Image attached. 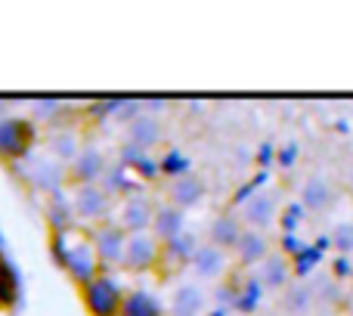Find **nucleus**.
<instances>
[{
	"label": "nucleus",
	"mask_w": 353,
	"mask_h": 316,
	"mask_svg": "<svg viewBox=\"0 0 353 316\" xmlns=\"http://www.w3.org/2000/svg\"><path fill=\"white\" fill-rule=\"evenodd\" d=\"M118 316H161V307L149 292L137 288V292H124L121 313Z\"/></svg>",
	"instance_id": "412c9836"
},
{
	"label": "nucleus",
	"mask_w": 353,
	"mask_h": 316,
	"mask_svg": "<svg viewBox=\"0 0 353 316\" xmlns=\"http://www.w3.org/2000/svg\"><path fill=\"white\" fill-rule=\"evenodd\" d=\"M189 267H192L195 279L201 282H214L226 273V251H220L217 245L205 242V245H195L192 257H189Z\"/></svg>",
	"instance_id": "9b49d317"
},
{
	"label": "nucleus",
	"mask_w": 353,
	"mask_h": 316,
	"mask_svg": "<svg viewBox=\"0 0 353 316\" xmlns=\"http://www.w3.org/2000/svg\"><path fill=\"white\" fill-rule=\"evenodd\" d=\"M81 149H84V146H81V137L74 134L72 128L50 130V137H47V152H50V158H59V161L72 164L74 155H78Z\"/></svg>",
	"instance_id": "aec40b11"
},
{
	"label": "nucleus",
	"mask_w": 353,
	"mask_h": 316,
	"mask_svg": "<svg viewBox=\"0 0 353 316\" xmlns=\"http://www.w3.org/2000/svg\"><path fill=\"white\" fill-rule=\"evenodd\" d=\"M65 170H68V183H74V186H90V183H99L109 174V161H105V155L99 152L97 146H84Z\"/></svg>",
	"instance_id": "39448f33"
},
{
	"label": "nucleus",
	"mask_w": 353,
	"mask_h": 316,
	"mask_svg": "<svg viewBox=\"0 0 353 316\" xmlns=\"http://www.w3.org/2000/svg\"><path fill=\"white\" fill-rule=\"evenodd\" d=\"M239 220L245 224V230L263 233L276 220V199L270 192H251L239 208Z\"/></svg>",
	"instance_id": "1a4fd4ad"
},
{
	"label": "nucleus",
	"mask_w": 353,
	"mask_h": 316,
	"mask_svg": "<svg viewBox=\"0 0 353 316\" xmlns=\"http://www.w3.org/2000/svg\"><path fill=\"white\" fill-rule=\"evenodd\" d=\"M90 245L97 251L99 267H121L124 248H128V233L115 220H105V224H97V230L90 233Z\"/></svg>",
	"instance_id": "f03ea898"
},
{
	"label": "nucleus",
	"mask_w": 353,
	"mask_h": 316,
	"mask_svg": "<svg viewBox=\"0 0 353 316\" xmlns=\"http://www.w3.org/2000/svg\"><path fill=\"white\" fill-rule=\"evenodd\" d=\"M267 316H285V313H267Z\"/></svg>",
	"instance_id": "393cba45"
},
{
	"label": "nucleus",
	"mask_w": 353,
	"mask_h": 316,
	"mask_svg": "<svg viewBox=\"0 0 353 316\" xmlns=\"http://www.w3.org/2000/svg\"><path fill=\"white\" fill-rule=\"evenodd\" d=\"M332 248L344 257L353 255V220H341V224L332 230Z\"/></svg>",
	"instance_id": "5701e85b"
},
{
	"label": "nucleus",
	"mask_w": 353,
	"mask_h": 316,
	"mask_svg": "<svg viewBox=\"0 0 353 316\" xmlns=\"http://www.w3.org/2000/svg\"><path fill=\"white\" fill-rule=\"evenodd\" d=\"M152 236L159 239L161 245H171L183 236V211H176L174 205H159L152 214Z\"/></svg>",
	"instance_id": "2eb2a0df"
},
{
	"label": "nucleus",
	"mask_w": 353,
	"mask_h": 316,
	"mask_svg": "<svg viewBox=\"0 0 353 316\" xmlns=\"http://www.w3.org/2000/svg\"><path fill=\"white\" fill-rule=\"evenodd\" d=\"M62 264H65L68 276H72L81 288L99 276V261H97V251H93L90 239H78V245H72V248L62 255Z\"/></svg>",
	"instance_id": "423d86ee"
},
{
	"label": "nucleus",
	"mask_w": 353,
	"mask_h": 316,
	"mask_svg": "<svg viewBox=\"0 0 353 316\" xmlns=\"http://www.w3.org/2000/svg\"><path fill=\"white\" fill-rule=\"evenodd\" d=\"M205 310V295L199 286H180L174 292V316H199Z\"/></svg>",
	"instance_id": "4be33fe9"
},
{
	"label": "nucleus",
	"mask_w": 353,
	"mask_h": 316,
	"mask_svg": "<svg viewBox=\"0 0 353 316\" xmlns=\"http://www.w3.org/2000/svg\"><path fill=\"white\" fill-rule=\"evenodd\" d=\"M232 251H236L239 264H248V267H254V264H263V261H267V255H270V239L263 236V233H257V230H245L242 239H239V245H236Z\"/></svg>",
	"instance_id": "a211bd4d"
},
{
	"label": "nucleus",
	"mask_w": 353,
	"mask_h": 316,
	"mask_svg": "<svg viewBox=\"0 0 353 316\" xmlns=\"http://www.w3.org/2000/svg\"><path fill=\"white\" fill-rule=\"evenodd\" d=\"M3 118H6V112H3V106H0V121H3Z\"/></svg>",
	"instance_id": "b1692460"
},
{
	"label": "nucleus",
	"mask_w": 353,
	"mask_h": 316,
	"mask_svg": "<svg viewBox=\"0 0 353 316\" xmlns=\"http://www.w3.org/2000/svg\"><path fill=\"white\" fill-rule=\"evenodd\" d=\"M81 301H84V307L90 316H118L121 313L124 288L118 286L109 273H99L97 279H90L84 288H81Z\"/></svg>",
	"instance_id": "f257e3e1"
},
{
	"label": "nucleus",
	"mask_w": 353,
	"mask_h": 316,
	"mask_svg": "<svg viewBox=\"0 0 353 316\" xmlns=\"http://www.w3.org/2000/svg\"><path fill=\"white\" fill-rule=\"evenodd\" d=\"M31 146V128L25 118H3L0 121V158L12 161V158L25 155Z\"/></svg>",
	"instance_id": "9d476101"
},
{
	"label": "nucleus",
	"mask_w": 353,
	"mask_h": 316,
	"mask_svg": "<svg viewBox=\"0 0 353 316\" xmlns=\"http://www.w3.org/2000/svg\"><path fill=\"white\" fill-rule=\"evenodd\" d=\"M165 257V245L152 236V230L146 233H130L128 236V248H124V264L121 267L143 273V270H155Z\"/></svg>",
	"instance_id": "7ed1b4c3"
},
{
	"label": "nucleus",
	"mask_w": 353,
	"mask_h": 316,
	"mask_svg": "<svg viewBox=\"0 0 353 316\" xmlns=\"http://www.w3.org/2000/svg\"><path fill=\"white\" fill-rule=\"evenodd\" d=\"M28 180H31V186L43 189V192H59L68 183V170L62 164H56L53 158H34L28 170Z\"/></svg>",
	"instance_id": "ddd939ff"
},
{
	"label": "nucleus",
	"mask_w": 353,
	"mask_h": 316,
	"mask_svg": "<svg viewBox=\"0 0 353 316\" xmlns=\"http://www.w3.org/2000/svg\"><path fill=\"white\" fill-rule=\"evenodd\" d=\"M316 307V298H313L310 282H288L282 288V313L285 316H307Z\"/></svg>",
	"instance_id": "dca6fc26"
},
{
	"label": "nucleus",
	"mask_w": 353,
	"mask_h": 316,
	"mask_svg": "<svg viewBox=\"0 0 353 316\" xmlns=\"http://www.w3.org/2000/svg\"><path fill=\"white\" fill-rule=\"evenodd\" d=\"M350 273H353V261H350Z\"/></svg>",
	"instance_id": "a878e982"
},
{
	"label": "nucleus",
	"mask_w": 353,
	"mask_h": 316,
	"mask_svg": "<svg viewBox=\"0 0 353 316\" xmlns=\"http://www.w3.org/2000/svg\"><path fill=\"white\" fill-rule=\"evenodd\" d=\"M128 137L137 149H152L161 140V121L155 115H134L128 124Z\"/></svg>",
	"instance_id": "6ab92c4d"
},
{
	"label": "nucleus",
	"mask_w": 353,
	"mask_h": 316,
	"mask_svg": "<svg viewBox=\"0 0 353 316\" xmlns=\"http://www.w3.org/2000/svg\"><path fill=\"white\" fill-rule=\"evenodd\" d=\"M112 208V192L99 183H90V186H74L72 192V211L74 217L90 220V224H105V214Z\"/></svg>",
	"instance_id": "20e7f679"
},
{
	"label": "nucleus",
	"mask_w": 353,
	"mask_h": 316,
	"mask_svg": "<svg viewBox=\"0 0 353 316\" xmlns=\"http://www.w3.org/2000/svg\"><path fill=\"white\" fill-rule=\"evenodd\" d=\"M165 192H168V205H174L176 211H186V208L201 205V199H205V183L195 174H176V177H171Z\"/></svg>",
	"instance_id": "f8f14e48"
},
{
	"label": "nucleus",
	"mask_w": 353,
	"mask_h": 316,
	"mask_svg": "<svg viewBox=\"0 0 353 316\" xmlns=\"http://www.w3.org/2000/svg\"><path fill=\"white\" fill-rule=\"evenodd\" d=\"M301 201H304L307 211L313 214H323V211H332V205L338 201V186L332 177L325 174H310L301 186Z\"/></svg>",
	"instance_id": "0eeeda50"
},
{
	"label": "nucleus",
	"mask_w": 353,
	"mask_h": 316,
	"mask_svg": "<svg viewBox=\"0 0 353 316\" xmlns=\"http://www.w3.org/2000/svg\"><path fill=\"white\" fill-rule=\"evenodd\" d=\"M152 214H155V205L146 199V195H128L118 208V220L115 224L121 226L124 233H146L152 226Z\"/></svg>",
	"instance_id": "6e6552de"
},
{
	"label": "nucleus",
	"mask_w": 353,
	"mask_h": 316,
	"mask_svg": "<svg viewBox=\"0 0 353 316\" xmlns=\"http://www.w3.org/2000/svg\"><path fill=\"white\" fill-rule=\"evenodd\" d=\"M245 233V224L239 220V214H217L211 220V230H208V242L217 245L220 251H232L239 245Z\"/></svg>",
	"instance_id": "4468645a"
},
{
	"label": "nucleus",
	"mask_w": 353,
	"mask_h": 316,
	"mask_svg": "<svg viewBox=\"0 0 353 316\" xmlns=\"http://www.w3.org/2000/svg\"><path fill=\"white\" fill-rule=\"evenodd\" d=\"M261 282L270 288V292H282V288L292 282V261H288L282 251H270L267 261L261 264Z\"/></svg>",
	"instance_id": "f3484780"
}]
</instances>
